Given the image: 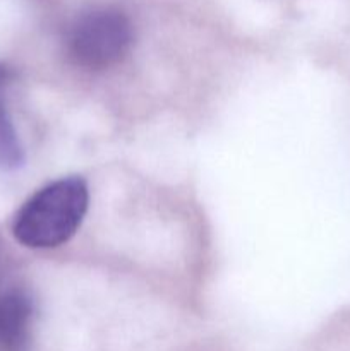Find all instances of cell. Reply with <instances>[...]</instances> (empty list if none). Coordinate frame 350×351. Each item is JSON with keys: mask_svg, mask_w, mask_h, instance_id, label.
Masks as SVG:
<instances>
[{"mask_svg": "<svg viewBox=\"0 0 350 351\" xmlns=\"http://www.w3.org/2000/svg\"><path fill=\"white\" fill-rule=\"evenodd\" d=\"M33 304L21 290L0 291V351H26L31 339Z\"/></svg>", "mask_w": 350, "mask_h": 351, "instance_id": "3", "label": "cell"}, {"mask_svg": "<svg viewBox=\"0 0 350 351\" xmlns=\"http://www.w3.org/2000/svg\"><path fill=\"white\" fill-rule=\"evenodd\" d=\"M24 154L9 115L0 105V167L12 170L23 165Z\"/></svg>", "mask_w": 350, "mask_h": 351, "instance_id": "4", "label": "cell"}, {"mask_svg": "<svg viewBox=\"0 0 350 351\" xmlns=\"http://www.w3.org/2000/svg\"><path fill=\"white\" fill-rule=\"evenodd\" d=\"M132 45V24L120 9L89 10L67 33V53L86 71H103L119 64Z\"/></svg>", "mask_w": 350, "mask_h": 351, "instance_id": "2", "label": "cell"}, {"mask_svg": "<svg viewBox=\"0 0 350 351\" xmlns=\"http://www.w3.org/2000/svg\"><path fill=\"white\" fill-rule=\"evenodd\" d=\"M89 204L88 185L79 177L48 184L31 195L14 216V239L27 249H54L69 242Z\"/></svg>", "mask_w": 350, "mask_h": 351, "instance_id": "1", "label": "cell"}, {"mask_svg": "<svg viewBox=\"0 0 350 351\" xmlns=\"http://www.w3.org/2000/svg\"><path fill=\"white\" fill-rule=\"evenodd\" d=\"M0 82H2V71H0Z\"/></svg>", "mask_w": 350, "mask_h": 351, "instance_id": "5", "label": "cell"}]
</instances>
